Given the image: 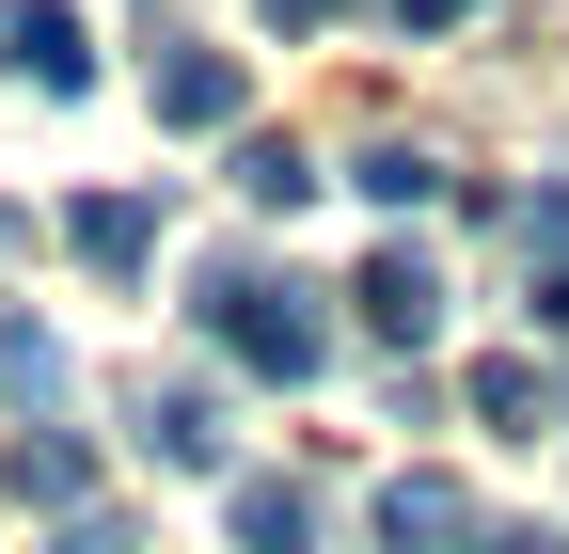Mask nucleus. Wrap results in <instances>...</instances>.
Masks as SVG:
<instances>
[{
  "label": "nucleus",
  "mask_w": 569,
  "mask_h": 554,
  "mask_svg": "<svg viewBox=\"0 0 569 554\" xmlns=\"http://www.w3.org/2000/svg\"><path fill=\"white\" fill-rule=\"evenodd\" d=\"M348 301H365V333H380V349H427V333H443V269L396 238V254H365V286H348Z\"/></svg>",
  "instance_id": "obj_6"
},
{
  "label": "nucleus",
  "mask_w": 569,
  "mask_h": 554,
  "mask_svg": "<svg viewBox=\"0 0 569 554\" xmlns=\"http://www.w3.org/2000/svg\"><path fill=\"white\" fill-rule=\"evenodd\" d=\"M238 190H253V206H301L317 159H301V144H238Z\"/></svg>",
  "instance_id": "obj_14"
},
{
  "label": "nucleus",
  "mask_w": 569,
  "mask_h": 554,
  "mask_svg": "<svg viewBox=\"0 0 569 554\" xmlns=\"http://www.w3.org/2000/svg\"><path fill=\"white\" fill-rule=\"evenodd\" d=\"M190 317L222 333L253 380H332V286H301V269H269V254H206Z\"/></svg>",
  "instance_id": "obj_1"
},
{
  "label": "nucleus",
  "mask_w": 569,
  "mask_h": 554,
  "mask_svg": "<svg viewBox=\"0 0 569 554\" xmlns=\"http://www.w3.org/2000/svg\"><path fill=\"white\" fill-rule=\"evenodd\" d=\"M222 523H238V554H317V492L301 475H238Z\"/></svg>",
  "instance_id": "obj_8"
},
{
  "label": "nucleus",
  "mask_w": 569,
  "mask_h": 554,
  "mask_svg": "<svg viewBox=\"0 0 569 554\" xmlns=\"http://www.w3.org/2000/svg\"><path fill=\"white\" fill-rule=\"evenodd\" d=\"M0 396H32V412L63 396V349H48V333H32V317H0Z\"/></svg>",
  "instance_id": "obj_13"
},
{
  "label": "nucleus",
  "mask_w": 569,
  "mask_h": 554,
  "mask_svg": "<svg viewBox=\"0 0 569 554\" xmlns=\"http://www.w3.org/2000/svg\"><path fill=\"white\" fill-rule=\"evenodd\" d=\"M475 554H569V538H553V523H490Z\"/></svg>",
  "instance_id": "obj_16"
},
{
  "label": "nucleus",
  "mask_w": 569,
  "mask_h": 554,
  "mask_svg": "<svg viewBox=\"0 0 569 554\" xmlns=\"http://www.w3.org/2000/svg\"><path fill=\"white\" fill-rule=\"evenodd\" d=\"M522 301H538V333L569 349V190H538V206H522Z\"/></svg>",
  "instance_id": "obj_10"
},
{
  "label": "nucleus",
  "mask_w": 569,
  "mask_h": 554,
  "mask_svg": "<svg viewBox=\"0 0 569 554\" xmlns=\"http://www.w3.org/2000/svg\"><path fill=\"white\" fill-rule=\"evenodd\" d=\"M459 396H475V428H553V412H569V380H553L538 349H507V365H475Z\"/></svg>",
  "instance_id": "obj_9"
},
{
  "label": "nucleus",
  "mask_w": 569,
  "mask_h": 554,
  "mask_svg": "<svg viewBox=\"0 0 569 554\" xmlns=\"http://www.w3.org/2000/svg\"><path fill=\"white\" fill-rule=\"evenodd\" d=\"M380 17H396V32H459L475 0H380Z\"/></svg>",
  "instance_id": "obj_15"
},
{
  "label": "nucleus",
  "mask_w": 569,
  "mask_h": 554,
  "mask_svg": "<svg viewBox=\"0 0 569 554\" xmlns=\"http://www.w3.org/2000/svg\"><path fill=\"white\" fill-rule=\"evenodd\" d=\"M0 254H17V206H0Z\"/></svg>",
  "instance_id": "obj_18"
},
{
  "label": "nucleus",
  "mask_w": 569,
  "mask_h": 554,
  "mask_svg": "<svg viewBox=\"0 0 569 554\" xmlns=\"http://www.w3.org/2000/svg\"><path fill=\"white\" fill-rule=\"evenodd\" d=\"M127 412H142V459H159V475H222V396H206V380H142Z\"/></svg>",
  "instance_id": "obj_5"
},
{
  "label": "nucleus",
  "mask_w": 569,
  "mask_h": 554,
  "mask_svg": "<svg viewBox=\"0 0 569 554\" xmlns=\"http://www.w3.org/2000/svg\"><path fill=\"white\" fill-rule=\"evenodd\" d=\"M0 475H17L32 507H80V492H96V444H63V428H32L17 459H0Z\"/></svg>",
  "instance_id": "obj_11"
},
{
  "label": "nucleus",
  "mask_w": 569,
  "mask_h": 554,
  "mask_svg": "<svg viewBox=\"0 0 569 554\" xmlns=\"http://www.w3.org/2000/svg\"><path fill=\"white\" fill-rule=\"evenodd\" d=\"M63 254H80V269H111V286H127V269L159 254V206H142V190H80V206H63Z\"/></svg>",
  "instance_id": "obj_7"
},
{
  "label": "nucleus",
  "mask_w": 569,
  "mask_h": 554,
  "mask_svg": "<svg viewBox=\"0 0 569 554\" xmlns=\"http://www.w3.org/2000/svg\"><path fill=\"white\" fill-rule=\"evenodd\" d=\"M317 17H332V0H269V32H317Z\"/></svg>",
  "instance_id": "obj_17"
},
{
  "label": "nucleus",
  "mask_w": 569,
  "mask_h": 554,
  "mask_svg": "<svg viewBox=\"0 0 569 554\" xmlns=\"http://www.w3.org/2000/svg\"><path fill=\"white\" fill-rule=\"evenodd\" d=\"M142 96H159V127H238L253 111V80H238V48H190V32H159V63H142Z\"/></svg>",
  "instance_id": "obj_2"
},
{
  "label": "nucleus",
  "mask_w": 569,
  "mask_h": 554,
  "mask_svg": "<svg viewBox=\"0 0 569 554\" xmlns=\"http://www.w3.org/2000/svg\"><path fill=\"white\" fill-rule=\"evenodd\" d=\"M348 190H365V206H427V190H443V159H427V144H365V159H348Z\"/></svg>",
  "instance_id": "obj_12"
},
{
  "label": "nucleus",
  "mask_w": 569,
  "mask_h": 554,
  "mask_svg": "<svg viewBox=\"0 0 569 554\" xmlns=\"http://www.w3.org/2000/svg\"><path fill=\"white\" fill-rule=\"evenodd\" d=\"M0 80H32V96H80V80H96V48H80V0H0Z\"/></svg>",
  "instance_id": "obj_4"
},
{
  "label": "nucleus",
  "mask_w": 569,
  "mask_h": 554,
  "mask_svg": "<svg viewBox=\"0 0 569 554\" xmlns=\"http://www.w3.org/2000/svg\"><path fill=\"white\" fill-rule=\"evenodd\" d=\"M490 507L459 492V475H380V554H475Z\"/></svg>",
  "instance_id": "obj_3"
}]
</instances>
